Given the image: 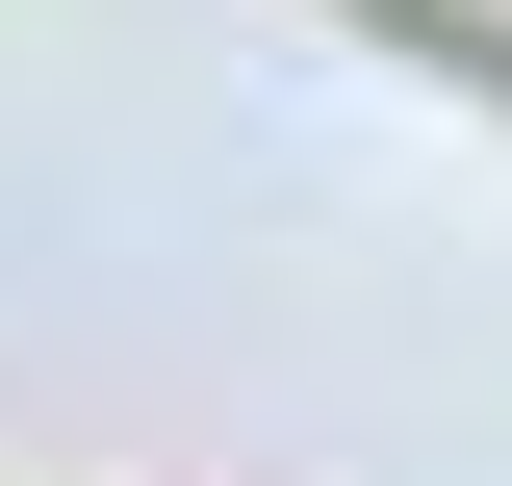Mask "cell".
Listing matches in <instances>:
<instances>
[{
	"instance_id": "obj_1",
	"label": "cell",
	"mask_w": 512,
	"mask_h": 486,
	"mask_svg": "<svg viewBox=\"0 0 512 486\" xmlns=\"http://www.w3.org/2000/svg\"><path fill=\"white\" fill-rule=\"evenodd\" d=\"M359 26H384V52H436L461 103H512V26H487V0H359Z\"/></svg>"
}]
</instances>
